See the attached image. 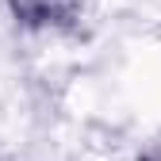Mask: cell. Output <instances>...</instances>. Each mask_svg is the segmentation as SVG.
<instances>
[{
  "label": "cell",
  "instance_id": "6da1fadb",
  "mask_svg": "<svg viewBox=\"0 0 161 161\" xmlns=\"http://www.w3.org/2000/svg\"><path fill=\"white\" fill-rule=\"evenodd\" d=\"M12 12L19 15V23L58 27V23H69V15L77 12V0H12Z\"/></svg>",
  "mask_w": 161,
  "mask_h": 161
}]
</instances>
